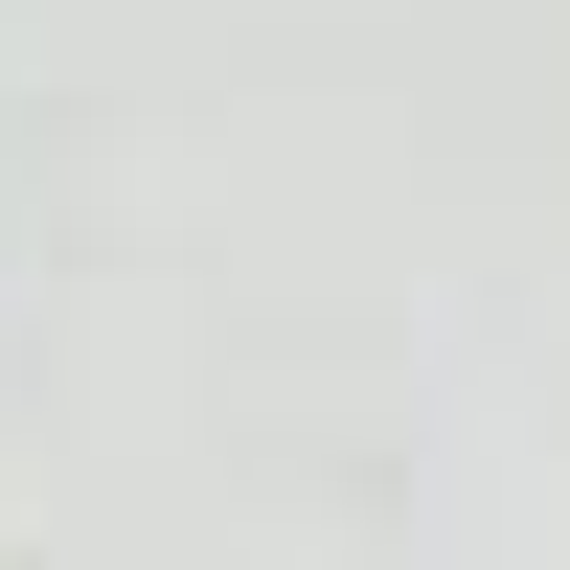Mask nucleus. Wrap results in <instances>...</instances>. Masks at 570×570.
Returning <instances> with one entry per match:
<instances>
[]
</instances>
